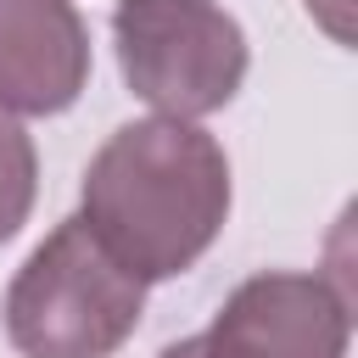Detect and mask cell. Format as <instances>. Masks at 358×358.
Listing matches in <instances>:
<instances>
[{
    "instance_id": "obj_1",
    "label": "cell",
    "mask_w": 358,
    "mask_h": 358,
    "mask_svg": "<svg viewBox=\"0 0 358 358\" xmlns=\"http://www.w3.org/2000/svg\"><path fill=\"white\" fill-rule=\"evenodd\" d=\"M90 235L140 280L185 274L229 218V157L224 145L179 117H140L106 134L84 168Z\"/></svg>"
},
{
    "instance_id": "obj_2",
    "label": "cell",
    "mask_w": 358,
    "mask_h": 358,
    "mask_svg": "<svg viewBox=\"0 0 358 358\" xmlns=\"http://www.w3.org/2000/svg\"><path fill=\"white\" fill-rule=\"evenodd\" d=\"M145 313V285L90 235L62 218L6 285V336L22 358H112Z\"/></svg>"
},
{
    "instance_id": "obj_3",
    "label": "cell",
    "mask_w": 358,
    "mask_h": 358,
    "mask_svg": "<svg viewBox=\"0 0 358 358\" xmlns=\"http://www.w3.org/2000/svg\"><path fill=\"white\" fill-rule=\"evenodd\" d=\"M112 45L123 84L162 117L224 112L246 78V34L218 0H117Z\"/></svg>"
},
{
    "instance_id": "obj_4",
    "label": "cell",
    "mask_w": 358,
    "mask_h": 358,
    "mask_svg": "<svg viewBox=\"0 0 358 358\" xmlns=\"http://www.w3.org/2000/svg\"><path fill=\"white\" fill-rule=\"evenodd\" d=\"M352 313L324 274L263 268L241 280L213 313L201 352L207 358H347Z\"/></svg>"
},
{
    "instance_id": "obj_5",
    "label": "cell",
    "mask_w": 358,
    "mask_h": 358,
    "mask_svg": "<svg viewBox=\"0 0 358 358\" xmlns=\"http://www.w3.org/2000/svg\"><path fill=\"white\" fill-rule=\"evenodd\" d=\"M90 84V28L73 0H0V112L50 117Z\"/></svg>"
},
{
    "instance_id": "obj_6",
    "label": "cell",
    "mask_w": 358,
    "mask_h": 358,
    "mask_svg": "<svg viewBox=\"0 0 358 358\" xmlns=\"http://www.w3.org/2000/svg\"><path fill=\"white\" fill-rule=\"evenodd\" d=\"M34 196H39V157H34V140H28V129H22L11 112H0V246L28 224Z\"/></svg>"
},
{
    "instance_id": "obj_7",
    "label": "cell",
    "mask_w": 358,
    "mask_h": 358,
    "mask_svg": "<svg viewBox=\"0 0 358 358\" xmlns=\"http://www.w3.org/2000/svg\"><path fill=\"white\" fill-rule=\"evenodd\" d=\"M157 358H207V352H201V336H185V341H173V347H162Z\"/></svg>"
}]
</instances>
